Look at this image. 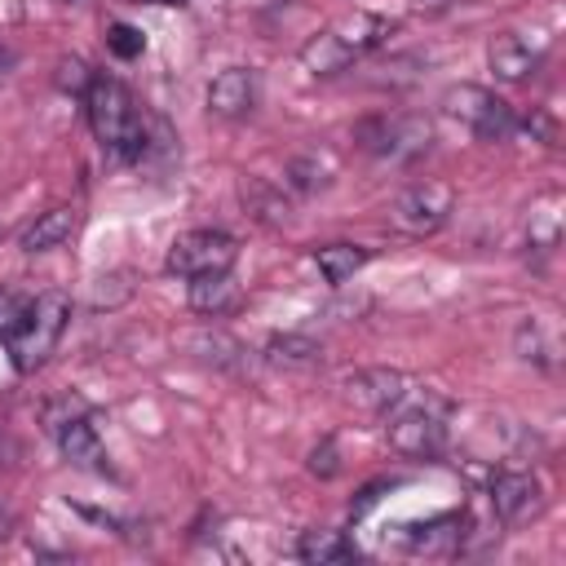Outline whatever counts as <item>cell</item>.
Masks as SVG:
<instances>
[{"mask_svg":"<svg viewBox=\"0 0 566 566\" xmlns=\"http://www.w3.org/2000/svg\"><path fill=\"white\" fill-rule=\"evenodd\" d=\"M84 106H88V124H93V137L119 155V159H142L146 150V115L137 106V97L111 80V75H93L88 93H84Z\"/></svg>","mask_w":566,"mask_h":566,"instance_id":"6da1fadb","label":"cell"},{"mask_svg":"<svg viewBox=\"0 0 566 566\" xmlns=\"http://www.w3.org/2000/svg\"><path fill=\"white\" fill-rule=\"evenodd\" d=\"M66 318H71V301L62 292H44L27 305V318L22 327L9 336V354H13V367L18 371H35L62 340L66 332Z\"/></svg>","mask_w":566,"mask_h":566,"instance_id":"7a4b0ae2","label":"cell"},{"mask_svg":"<svg viewBox=\"0 0 566 566\" xmlns=\"http://www.w3.org/2000/svg\"><path fill=\"white\" fill-rule=\"evenodd\" d=\"M389 447L407 460H429L447 447V402L442 398H424L411 402L389 416Z\"/></svg>","mask_w":566,"mask_h":566,"instance_id":"3957f363","label":"cell"},{"mask_svg":"<svg viewBox=\"0 0 566 566\" xmlns=\"http://www.w3.org/2000/svg\"><path fill=\"white\" fill-rule=\"evenodd\" d=\"M442 111L455 115L460 124H469L482 142H504L517 133V115L504 97H495L491 88H478V84H460V88H447L442 93Z\"/></svg>","mask_w":566,"mask_h":566,"instance_id":"277c9868","label":"cell"},{"mask_svg":"<svg viewBox=\"0 0 566 566\" xmlns=\"http://www.w3.org/2000/svg\"><path fill=\"white\" fill-rule=\"evenodd\" d=\"M451 208H455V190L447 181H420V186H407L394 199L389 221H394V230H402L411 239H424V234H438L447 226Z\"/></svg>","mask_w":566,"mask_h":566,"instance_id":"5b68a950","label":"cell"},{"mask_svg":"<svg viewBox=\"0 0 566 566\" xmlns=\"http://www.w3.org/2000/svg\"><path fill=\"white\" fill-rule=\"evenodd\" d=\"M239 256V243L226 230H186L181 239H172L168 248V274L195 279V274H212V270H230Z\"/></svg>","mask_w":566,"mask_h":566,"instance_id":"8992f818","label":"cell"},{"mask_svg":"<svg viewBox=\"0 0 566 566\" xmlns=\"http://www.w3.org/2000/svg\"><path fill=\"white\" fill-rule=\"evenodd\" d=\"M363 146L389 164H411L433 146V124L424 115H394L363 128Z\"/></svg>","mask_w":566,"mask_h":566,"instance_id":"52a82bcc","label":"cell"},{"mask_svg":"<svg viewBox=\"0 0 566 566\" xmlns=\"http://www.w3.org/2000/svg\"><path fill=\"white\" fill-rule=\"evenodd\" d=\"M491 509H495V517L509 522V526L535 517V513L544 509V486H539V478L526 473V469H500V473L491 478Z\"/></svg>","mask_w":566,"mask_h":566,"instance_id":"ba28073f","label":"cell"},{"mask_svg":"<svg viewBox=\"0 0 566 566\" xmlns=\"http://www.w3.org/2000/svg\"><path fill=\"white\" fill-rule=\"evenodd\" d=\"M340 394L363 411H389L407 398V376L394 367H358L340 380Z\"/></svg>","mask_w":566,"mask_h":566,"instance_id":"9c48e42d","label":"cell"},{"mask_svg":"<svg viewBox=\"0 0 566 566\" xmlns=\"http://www.w3.org/2000/svg\"><path fill=\"white\" fill-rule=\"evenodd\" d=\"M256 106V75L248 66H226L212 84H208V111L221 119H239Z\"/></svg>","mask_w":566,"mask_h":566,"instance_id":"30bf717a","label":"cell"},{"mask_svg":"<svg viewBox=\"0 0 566 566\" xmlns=\"http://www.w3.org/2000/svg\"><path fill=\"white\" fill-rule=\"evenodd\" d=\"M49 433L57 438L62 455H66L75 469L106 473V451H102V442H97V433H93V424H88V416H84V411L66 416V420H62V424H53Z\"/></svg>","mask_w":566,"mask_h":566,"instance_id":"8fae6325","label":"cell"},{"mask_svg":"<svg viewBox=\"0 0 566 566\" xmlns=\"http://www.w3.org/2000/svg\"><path fill=\"white\" fill-rule=\"evenodd\" d=\"M486 62H491L495 80L517 84V80H526V75L539 66V53H535L517 31H500V35L486 44Z\"/></svg>","mask_w":566,"mask_h":566,"instance_id":"7c38bea8","label":"cell"},{"mask_svg":"<svg viewBox=\"0 0 566 566\" xmlns=\"http://www.w3.org/2000/svg\"><path fill=\"white\" fill-rule=\"evenodd\" d=\"M239 305V287L230 279V270H212V274H195L190 279V310L195 314H208V318H221Z\"/></svg>","mask_w":566,"mask_h":566,"instance_id":"4fadbf2b","label":"cell"},{"mask_svg":"<svg viewBox=\"0 0 566 566\" xmlns=\"http://www.w3.org/2000/svg\"><path fill=\"white\" fill-rule=\"evenodd\" d=\"M75 226H80L75 208L57 203V208L40 212V217H35V221L22 230V252H49V248H62V243L75 234Z\"/></svg>","mask_w":566,"mask_h":566,"instance_id":"5bb4252c","label":"cell"},{"mask_svg":"<svg viewBox=\"0 0 566 566\" xmlns=\"http://www.w3.org/2000/svg\"><path fill=\"white\" fill-rule=\"evenodd\" d=\"M301 66H305L310 75H340L345 66H354V53H349L345 40L327 27V31L310 35V40L301 44Z\"/></svg>","mask_w":566,"mask_h":566,"instance_id":"9a60e30c","label":"cell"},{"mask_svg":"<svg viewBox=\"0 0 566 566\" xmlns=\"http://www.w3.org/2000/svg\"><path fill=\"white\" fill-rule=\"evenodd\" d=\"M340 40H345V49L354 53V57H363L367 49H376V44H385V35L394 31V22L389 18H380V13H367V9H354L349 18H340L336 27H332Z\"/></svg>","mask_w":566,"mask_h":566,"instance_id":"2e32d148","label":"cell"},{"mask_svg":"<svg viewBox=\"0 0 566 566\" xmlns=\"http://www.w3.org/2000/svg\"><path fill=\"white\" fill-rule=\"evenodd\" d=\"M314 265H318V274L327 283H345V279H354L367 265V248H358V243H327V248L314 252Z\"/></svg>","mask_w":566,"mask_h":566,"instance_id":"e0dca14e","label":"cell"},{"mask_svg":"<svg viewBox=\"0 0 566 566\" xmlns=\"http://www.w3.org/2000/svg\"><path fill=\"white\" fill-rule=\"evenodd\" d=\"M296 557L301 562H314V566H332V562H349L354 557V544L340 531H305L296 539Z\"/></svg>","mask_w":566,"mask_h":566,"instance_id":"ac0fdd59","label":"cell"},{"mask_svg":"<svg viewBox=\"0 0 566 566\" xmlns=\"http://www.w3.org/2000/svg\"><path fill=\"white\" fill-rule=\"evenodd\" d=\"M265 358H270V363H279V367H318L323 345H318V340H310V336L287 332V336H274V340L265 345Z\"/></svg>","mask_w":566,"mask_h":566,"instance_id":"d6986e66","label":"cell"},{"mask_svg":"<svg viewBox=\"0 0 566 566\" xmlns=\"http://www.w3.org/2000/svg\"><path fill=\"white\" fill-rule=\"evenodd\" d=\"M243 203H248V212L261 217V221H283V217H287V199H283L279 190H270L261 177H248V181H243Z\"/></svg>","mask_w":566,"mask_h":566,"instance_id":"ffe728a7","label":"cell"},{"mask_svg":"<svg viewBox=\"0 0 566 566\" xmlns=\"http://www.w3.org/2000/svg\"><path fill=\"white\" fill-rule=\"evenodd\" d=\"M327 177H332V164L318 159V155H296L287 164V181L296 190H318V186H327Z\"/></svg>","mask_w":566,"mask_h":566,"instance_id":"44dd1931","label":"cell"},{"mask_svg":"<svg viewBox=\"0 0 566 566\" xmlns=\"http://www.w3.org/2000/svg\"><path fill=\"white\" fill-rule=\"evenodd\" d=\"M27 296L22 292H13V287H0V340H9L18 327H22V318H27Z\"/></svg>","mask_w":566,"mask_h":566,"instance_id":"7402d4cb","label":"cell"},{"mask_svg":"<svg viewBox=\"0 0 566 566\" xmlns=\"http://www.w3.org/2000/svg\"><path fill=\"white\" fill-rule=\"evenodd\" d=\"M106 49H111L115 57H137V53L146 49V35H142L137 27H128V22H111V31H106Z\"/></svg>","mask_w":566,"mask_h":566,"instance_id":"603a6c76","label":"cell"},{"mask_svg":"<svg viewBox=\"0 0 566 566\" xmlns=\"http://www.w3.org/2000/svg\"><path fill=\"white\" fill-rule=\"evenodd\" d=\"M57 84L71 88V93H88L93 75H88V66H84L80 57H62V62H57Z\"/></svg>","mask_w":566,"mask_h":566,"instance_id":"cb8c5ba5","label":"cell"},{"mask_svg":"<svg viewBox=\"0 0 566 566\" xmlns=\"http://www.w3.org/2000/svg\"><path fill=\"white\" fill-rule=\"evenodd\" d=\"M340 469V460H336V442L327 438L323 447H314V455H310V473H318V478H332Z\"/></svg>","mask_w":566,"mask_h":566,"instance_id":"d4e9b609","label":"cell"},{"mask_svg":"<svg viewBox=\"0 0 566 566\" xmlns=\"http://www.w3.org/2000/svg\"><path fill=\"white\" fill-rule=\"evenodd\" d=\"M142 4V0H137ZM146 4H181V0H146Z\"/></svg>","mask_w":566,"mask_h":566,"instance_id":"484cf974","label":"cell"}]
</instances>
